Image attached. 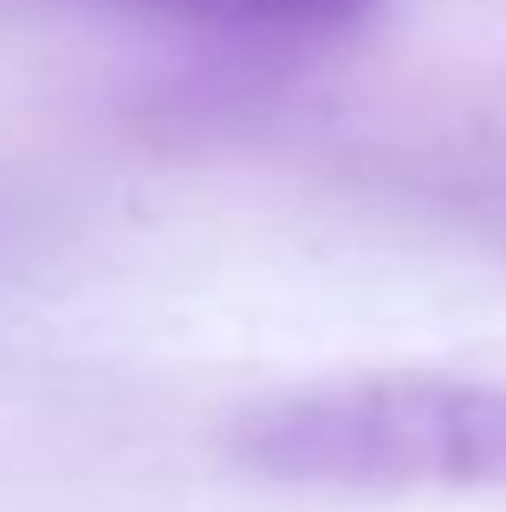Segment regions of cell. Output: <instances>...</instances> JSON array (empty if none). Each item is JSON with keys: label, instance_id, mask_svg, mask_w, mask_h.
Listing matches in <instances>:
<instances>
[{"label": "cell", "instance_id": "2", "mask_svg": "<svg viewBox=\"0 0 506 512\" xmlns=\"http://www.w3.org/2000/svg\"><path fill=\"white\" fill-rule=\"evenodd\" d=\"M150 20H182L202 33H247V39H325L364 26L383 0H104Z\"/></svg>", "mask_w": 506, "mask_h": 512}, {"label": "cell", "instance_id": "1", "mask_svg": "<svg viewBox=\"0 0 506 512\" xmlns=\"http://www.w3.org/2000/svg\"><path fill=\"white\" fill-rule=\"evenodd\" d=\"M234 448L286 487H506V389L331 383L253 409Z\"/></svg>", "mask_w": 506, "mask_h": 512}]
</instances>
